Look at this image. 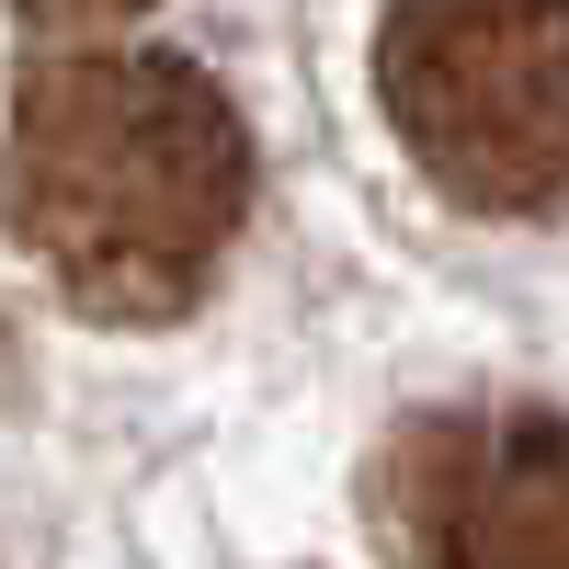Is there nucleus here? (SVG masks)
<instances>
[{
	"label": "nucleus",
	"mask_w": 569,
	"mask_h": 569,
	"mask_svg": "<svg viewBox=\"0 0 569 569\" xmlns=\"http://www.w3.org/2000/svg\"><path fill=\"white\" fill-rule=\"evenodd\" d=\"M251 217V126L171 46H58L0 91V228L80 319L160 330Z\"/></svg>",
	"instance_id": "f257e3e1"
},
{
	"label": "nucleus",
	"mask_w": 569,
	"mask_h": 569,
	"mask_svg": "<svg viewBox=\"0 0 569 569\" xmlns=\"http://www.w3.org/2000/svg\"><path fill=\"white\" fill-rule=\"evenodd\" d=\"M376 114L467 217L569 206V0H388Z\"/></svg>",
	"instance_id": "f03ea898"
},
{
	"label": "nucleus",
	"mask_w": 569,
	"mask_h": 569,
	"mask_svg": "<svg viewBox=\"0 0 569 569\" xmlns=\"http://www.w3.org/2000/svg\"><path fill=\"white\" fill-rule=\"evenodd\" d=\"M365 525L388 569H569V410L433 399L376 445Z\"/></svg>",
	"instance_id": "7ed1b4c3"
},
{
	"label": "nucleus",
	"mask_w": 569,
	"mask_h": 569,
	"mask_svg": "<svg viewBox=\"0 0 569 569\" xmlns=\"http://www.w3.org/2000/svg\"><path fill=\"white\" fill-rule=\"evenodd\" d=\"M23 23H126V12H149V0H12Z\"/></svg>",
	"instance_id": "20e7f679"
}]
</instances>
